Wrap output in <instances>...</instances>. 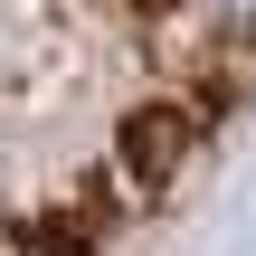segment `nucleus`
Segmentation results:
<instances>
[{"label":"nucleus","mask_w":256,"mask_h":256,"mask_svg":"<svg viewBox=\"0 0 256 256\" xmlns=\"http://www.w3.org/2000/svg\"><path fill=\"white\" fill-rule=\"evenodd\" d=\"M256 104V0H0V256H104Z\"/></svg>","instance_id":"obj_1"}]
</instances>
